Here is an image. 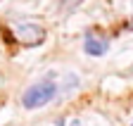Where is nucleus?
Instances as JSON below:
<instances>
[{
	"instance_id": "obj_3",
	"label": "nucleus",
	"mask_w": 133,
	"mask_h": 126,
	"mask_svg": "<svg viewBox=\"0 0 133 126\" xmlns=\"http://www.w3.org/2000/svg\"><path fill=\"white\" fill-rule=\"evenodd\" d=\"M83 48H86V52H88V55L100 57V55H105V52H107L109 43H107V38L97 36V34H88V36H86V43H83Z\"/></svg>"
},
{
	"instance_id": "obj_4",
	"label": "nucleus",
	"mask_w": 133,
	"mask_h": 126,
	"mask_svg": "<svg viewBox=\"0 0 133 126\" xmlns=\"http://www.w3.org/2000/svg\"><path fill=\"white\" fill-rule=\"evenodd\" d=\"M81 0H66V7H74V5H78Z\"/></svg>"
},
{
	"instance_id": "obj_1",
	"label": "nucleus",
	"mask_w": 133,
	"mask_h": 126,
	"mask_svg": "<svg viewBox=\"0 0 133 126\" xmlns=\"http://www.w3.org/2000/svg\"><path fill=\"white\" fill-rule=\"evenodd\" d=\"M55 93H57V86H55L52 81H38V83H33V86L24 93L22 102H24V107H29V109H36V107L48 105L50 100L55 98Z\"/></svg>"
},
{
	"instance_id": "obj_2",
	"label": "nucleus",
	"mask_w": 133,
	"mask_h": 126,
	"mask_svg": "<svg viewBox=\"0 0 133 126\" xmlns=\"http://www.w3.org/2000/svg\"><path fill=\"white\" fill-rule=\"evenodd\" d=\"M14 38L22 45H38L45 38V31L38 24H17L14 26Z\"/></svg>"
}]
</instances>
